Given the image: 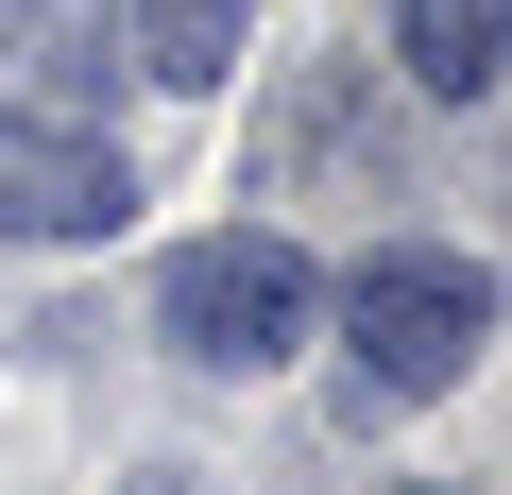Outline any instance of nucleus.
Segmentation results:
<instances>
[{"label": "nucleus", "instance_id": "1", "mask_svg": "<svg viewBox=\"0 0 512 495\" xmlns=\"http://www.w3.org/2000/svg\"><path fill=\"white\" fill-rule=\"evenodd\" d=\"M308 308H325V274L291 257L274 222H222V239H188V257L154 274V342L188 376H274L308 342Z\"/></svg>", "mask_w": 512, "mask_h": 495}, {"label": "nucleus", "instance_id": "2", "mask_svg": "<svg viewBox=\"0 0 512 495\" xmlns=\"http://www.w3.org/2000/svg\"><path fill=\"white\" fill-rule=\"evenodd\" d=\"M342 342H359V410L376 393H461L478 342H495V291H478V257H444V239H376V257L342 274Z\"/></svg>", "mask_w": 512, "mask_h": 495}, {"label": "nucleus", "instance_id": "3", "mask_svg": "<svg viewBox=\"0 0 512 495\" xmlns=\"http://www.w3.org/2000/svg\"><path fill=\"white\" fill-rule=\"evenodd\" d=\"M120 222H137L120 137H86L52 103H0V239H120Z\"/></svg>", "mask_w": 512, "mask_h": 495}, {"label": "nucleus", "instance_id": "4", "mask_svg": "<svg viewBox=\"0 0 512 495\" xmlns=\"http://www.w3.org/2000/svg\"><path fill=\"white\" fill-rule=\"evenodd\" d=\"M393 69H410L427 103H478V86L512 69V0H410V18H393Z\"/></svg>", "mask_w": 512, "mask_h": 495}, {"label": "nucleus", "instance_id": "5", "mask_svg": "<svg viewBox=\"0 0 512 495\" xmlns=\"http://www.w3.org/2000/svg\"><path fill=\"white\" fill-rule=\"evenodd\" d=\"M239 35H256V0H137V69L154 86H239Z\"/></svg>", "mask_w": 512, "mask_h": 495}, {"label": "nucleus", "instance_id": "6", "mask_svg": "<svg viewBox=\"0 0 512 495\" xmlns=\"http://www.w3.org/2000/svg\"><path fill=\"white\" fill-rule=\"evenodd\" d=\"M137 495H188V478H137Z\"/></svg>", "mask_w": 512, "mask_h": 495}, {"label": "nucleus", "instance_id": "7", "mask_svg": "<svg viewBox=\"0 0 512 495\" xmlns=\"http://www.w3.org/2000/svg\"><path fill=\"white\" fill-rule=\"evenodd\" d=\"M410 495H444V478H410Z\"/></svg>", "mask_w": 512, "mask_h": 495}]
</instances>
